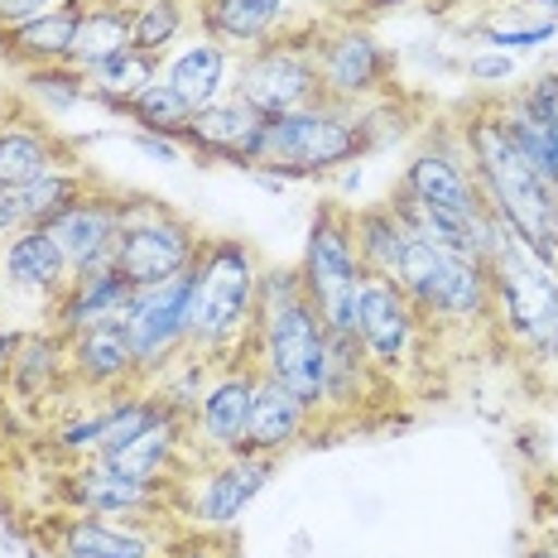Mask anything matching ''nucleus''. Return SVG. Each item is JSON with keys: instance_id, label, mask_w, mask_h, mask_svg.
Returning a JSON list of instances; mask_svg holds the SVG:
<instances>
[{"instance_id": "nucleus-14", "label": "nucleus", "mask_w": 558, "mask_h": 558, "mask_svg": "<svg viewBox=\"0 0 558 558\" xmlns=\"http://www.w3.org/2000/svg\"><path fill=\"white\" fill-rule=\"evenodd\" d=\"M255 386H260V366L255 362H231L222 371H213L203 395H197L193 414H189L193 444L203 452H213V458L241 452L246 424H251V404H255Z\"/></svg>"}, {"instance_id": "nucleus-21", "label": "nucleus", "mask_w": 558, "mask_h": 558, "mask_svg": "<svg viewBox=\"0 0 558 558\" xmlns=\"http://www.w3.org/2000/svg\"><path fill=\"white\" fill-rule=\"evenodd\" d=\"M49 558H155V539L140 525L107 515L49 520Z\"/></svg>"}, {"instance_id": "nucleus-40", "label": "nucleus", "mask_w": 558, "mask_h": 558, "mask_svg": "<svg viewBox=\"0 0 558 558\" xmlns=\"http://www.w3.org/2000/svg\"><path fill=\"white\" fill-rule=\"evenodd\" d=\"M111 5H125V10H135V5H145V0H111Z\"/></svg>"}, {"instance_id": "nucleus-8", "label": "nucleus", "mask_w": 558, "mask_h": 558, "mask_svg": "<svg viewBox=\"0 0 558 558\" xmlns=\"http://www.w3.org/2000/svg\"><path fill=\"white\" fill-rule=\"evenodd\" d=\"M313 63L332 107H380L395 92V53L356 20H313Z\"/></svg>"}, {"instance_id": "nucleus-5", "label": "nucleus", "mask_w": 558, "mask_h": 558, "mask_svg": "<svg viewBox=\"0 0 558 558\" xmlns=\"http://www.w3.org/2000/svg\"><path fill=\"white\" fill-rule=\"evenodd\" d=\"M486 275H492L496 323H501L515 342H525L530 352L558 362V270L534 260L506 227H496L492 255H486Z\"/></svg>"}, {"instance_id": "nucleus-27", "label": "nucleus", "mask_w": 558, "mask_h": 558, "mask_svg": "<svg viewBox=\"0 0 558 558\" xmlns=\"http://www.w3.org/2000/svg\"><path fill=\"white\" fill-rule=\"evenodd\" d=\"M352 241H356V260H362L366 275L395 279L404 241H410V227L400 222V213L390 203H366V207H352Z\"/></svg>"}, {"instance_id": "nucleus-19", "label": "nucleus", "mask_w": 558, "mask_h": 558, "mask_svg": "<svg viewBox=\"0 0 558 558\" xmlns=\"http://www.w3.org/2000/svg\"><path fill=\"white\" fill-rule=\"evenodd\" d=\"M131 299H135V284L125 279L116 265H101V270H83V275H73V284L63 289V299L53 304L49 313V328L63 337H77V332H87V328H97V323H116V318H125V308H131Z\"/></svg>"}, {"instance_id": "nucleus-17", "label": "nucleus", "mask_w": 558, "mask_h": 558, "mask_svg": "<svg viewBox=\"0 0 558 558\" xmlns=\"http://www.w3.org/2000/svg\"><path fill=\"white\" fill-rule=\"evenodd\" d=\"M68 376L73 386H87L97 395H135L140 390V366H135V347L125 332V318L97 323V328L68 337Z\"/></svg>"}, {"instance_id": "nucleus-25", "label": "nucleus", "mask_w": 558, "mask_h": 558, "mask_svg": "<svg viewBox=\"0 0 558 558\" xmlns=\"http://www.w3.org/2000/svg\"><path fill=\"white\" fill-rule=\"evenodd\" d=\"M227 73H231V58H227V44H217L213 34H197V39H189L179 53H169L165 63V77L169 87L179 92L183 101H189L193 111L213 107L217 97H222L227 87Z\"/></svg>"}, {"instance_id": "nucleus-38", "label": "nucleus", "mask_w": 558, "mask_h": 558, "mask_svg": "<svg viewBox=\"0 0 558 558\" xmlns=\"http://www.w3.org/2000/svg\"><path fill=\"white\" fill-rule=\"evenodd\" d=\"M520 558H558V534H544V539L534 544V549H525Z\"/></svg>"}, {"instance_id": "nucleus-23", "label": "nucleus", "mask_w": 558, "mask_h": 558, "mask_svg": "<svg viewBox=\"0 0 558 558\" xmlns=\"http://www.w3.org/2000/svg\"><path fill=\"white\" fill-rule=\"evenodd\" d=\"M197 20H203V34L241 53L294 25L284 0H197Z\"/></svg>"}, {"instance_id": "nucleus-7", "label": "nucleus", "mask_w": 558, "mask_h": 558, "mask_svg": "<svg viewBox=\"0 0 558 558\" xmlns=\"http://www.w3.org/2000/svg\"><path fill=\"white\" fill-rule=\"evenodd\" d=\"M231 97H241L265 121L318 107L323 83H318V63H313V20H294L275 39L241 53Z\"/></svg>"}, {"instance_id": "nucleus-15", "label": "nucleus", "mask_w": 558, "mask_h": 558, "mask_svg": "<svg viewBox=\"0 0 558 558\" xmlns=\"http://www.w3.org/2000/svg\"><path fill=\"white\" fill-rule=\"evenodd\" d=\"M0 284L10 289V299H29L34 308L53 313L63 289L73 284V265L49 227H20L0 241Z\"/></svg>"}, {"instance_id": "nucleus-32", "label": "nucleus", "mask_w": 558, "mask_h": 558, "mask_svg": "<svg viewBox=\"0 0 558 558\" xmlns=\"http://www.w3.org/2000/svg\"><path fill=\"white\" fill-rule=\"evenodd\" d=\"M25 87L44 101V107H49V116H63V111H73V107H83V101H92L87 73H77V68H68V63L34 68V73H25Z\"/></svg>"}, {"instance_id": "nucleus-18", "label": "nucleus", "mask_w": 558, "mask_h": 558, "mask_svg": "<svg viewBox=\"0 0 558 558\" xmlns=\"http://www.w3.org/2000/svg\"><path fill=\"white\" fill-rule=\"evenodd\" d=\"M260 135H265L260 111H251L241 97H217L213 107L193 111V121H189V131H183L179 145L189 149V155L222 159V165H236V169H255Z\"/></svg>"}, {"instance_id": "nucleus-22", "label": "nucleus", "mask_w": 558, "mask_h": 558, "mask_svg": "<svg viewBox=\"0 0 558 558\" xmlns=\"http://www.w3.org/2000/svg\"><path fill=\"white\" fill-rule=\"evenodd\" d=\"M87 0H53L44 15L25 20L15 29H0V58L15 68H58L68 63V49H73V34H77V15H83Z\"/></svg>"}, {"instance_id": "nucleus-33", "label": "nucleus", "mask_w": 558, "mask_h": 558, "mask_svg": "<svg viewBox=\"0 0 558 558\" xmlns=\"http://www.w3.org/2000/svg\"><path fill=\"white\" fill-rule=\"evenodd\" d=\"M558 34V25H510V29H486V44H496V49H534V44H549Z\"/></svg>"}, {"instance_id": "nucleus-6", "label": "nucleus", "mask_w": 558, "mask_h": 558, "mask_svg": "<svg viewBox=\"0 0 558 558\" xmlns=\"http://www.w3.org/2000/svg\"><path fill=\"white\" fill-rule=\"evenodd\" d=\"M299 275H304V289H308V299H313V308H318L328 337H356L366 270H362V260H356L352 207L318 203V213H313V222H308Z\"/></svg>"}, {"instance_id": "nucleus-10", "label": "nucleus", "mask_w": 558, "mask_h": 558, "mask_svg": "<svg viewBox=\"0 0 558 558\" xmlns=\"http://www.w3.org/2000/svg\"><path fill=\"white\" fill-rule=\"evenodd\" d=\"M125 332L135 347L140 390H155L189 352V275L135 289L131 308H125Z\"/></svg>"}, {"instance_id": "nucleus-37", "label": "nucleus", "mask_w": 558, "mask_h": 558, "mask_svg": "<svg viewBox=\"0 0 558 558\" xmlns=\"http://www.w3.org/2000/svg\"><path fill=\"white\" fill-rule=\"evenodd\" d=\"M395 5H404V0H347V20H356V15H380V10H395Z\"/></svg>"}, {"instance_id": "nucleus-9", "label": "nucleus", "mask_w": 558, "mask_h": 558, "mask_svg": "<svg viewBox=\"0 0 558 558\" xmlns=\"http://www.w3.org/2000/svg\"><path fill=\"white\" fill-rule=\"evenodd\" d=\"M203 231L189 217H179L173 207L155 203V197H125L121 236H116L111 265L131 279L135 289L165 284L173 275H189L197 251H203Z\"/></svg>"}, {"instance_id": "nucleus-39", "label": "nucleus", "mask_w": 558, "mask_h": 558, "mask_svg": "<svg viewBox=\"0 0 558 558\" xmlns=\"http://www.w3.org/2000/svg\"><path fill=\"white\" fill-rule=\"evenodd\" d=\"M544 496H549V515L558 520V472L549 476V482H544Z\"/></svg>"}, {"instance_id": "nucleus-2", "label": "nucleus", "mask_w": 558, "mask_h": 558, "mask_svg": "<svg viewBox=\"0 0 558 558\" xmlns=\"http://www.w3.org/2000/svg\"><path fill=\"white\" fill-rule=\"evenodd\" d=\"M260 255L241 236H207L189 270V352L183 362L222 371L255 362V299H260Z\"/></svg>"}, {"instance_id": "nucleus-1", "label": "nucleus", "mask_w": 558, "mask_h": 558, "mask_svg": "<svg viewBox=\"0 0 558 558\" xmlns=\"http://www.w3.org/2000/svg\"><path fill=\"white\" fill-rule=\"evenodd\" d=\"M506 97H482L462 116V155L472 159V179L482 189L486 207L496 213L510 236L525 246L534 260H544L558 270V193L539 169L530 165V155L515 145L501 111Z\"/></svg>"}, {"instance_id": "nucleus-12", "label": "nucleus", "mask_w": 558, "mask_h": 558, "mask_svg": "<svg viewBox=\"0 0 558 558\" xmlns=\"http://www.w3.org/2000/svg\"><path fill=\"white\" fill-rule=\"evenodd\" d=\"M424 318L414 313V304L400 294L395 279H376L366 275V289H362V318H356V337H362L371 366L380 371L386 380L404 376L414 366V352H418V337H424Z\"/></svg>"}, {"instance_id": "nucleus-31", "label": "nucleus", "mask_w": 558, "mask_h": 558, "mask_svg": "<svg viewBox=\"0 0 558 558\" xmlns=\"http://www.w3.org/2000/svg\"><path fill=\"white\" fill-rule=\"evenodd\" d=\"M125 116H131V121L140 125V135L183 140V131H189V121H193V107L169 87V77L159 73L155 83H149V87L131 101V111H125Z\"/></svg>"}, {"instance_id": "nucleus-16", "label": "nucleus", "mask_w": 558, "mask_h": 558, "mask_svg": "<svg viewBox=\"0 0 558 558\" xmlns=\"http://www.w3.org/2000/svg\"><path fill=\"white\" fill-rule=\"evenodd\" d=\"M125 197H131V193L87 189L63 217H53V222H49L58 251L68 255V265H73V275L111 265L116 236H121V217H125Z\"/></svg>"}, {"instance_id": "nucleus-29", "label": "nucleus", "mask_w": 558, "mask_h": 558, "mask_svg": "<svg viewBox=\"0 0 558 558\" xmlns=\"http://www.w3.org/2000/svg\"><path fill=\"white\" fill-rule=\"evenodd\" d=\"M92 189V179L83 173V165H58V169H49L39 183H29V189H20L15 197H20V213H25V227H49L53 217H63L68 207L77 203Z\"/></svg>"}, {"instance_id": "nucleus-4", "label": "nucleus", "mask_w": 558, "mask_h": 558, "mask_svg": "<svg viewBox=\"0 0 558 558\" xmlns=\"http://www.w3.org/2000/svg\"><path fill=\"white\" fill-rule=\"evenodd\" d=\"M371 121H376V107H332V101L265 121L251 173H260V183L279 189L289 179H318V173L347 169L380 145Z\"/></svg>"}, {"instance_id": "nucleus-42", "label": "nucleus", "mask_w": 558, "mask_h": 558, "mask_svg": "<svg viewBox=\"0 0 558 558\" xmlns=\"http://www.w3.org/2000/svg\"><path fill=\"white\" fill-rule=\"evenodd\" d=\"M0 294H5V284H0Z\"/></svg>"}, {"instance_id": "nucleus-13", "label": "nucleus", "mask_w": 558, "mask_h": 558, "mask_svg": "<svg viewBox=\"0 0 558 558\" xmlns=\"http://www.w3.org/2000/svg\"><path fill=\"white\" fill-rule=\"evenodd\" d=\"M275 468H279V458L227 452V458H217L213 468H207V476L193 486V492L179 486V506L189 510L193 530H227V525H236V520L251 510L255 496L270 486Z\"/></svg>"}, {"instance_id": "nucleus-11", "label": "nucleus", "mask_w": 558, "mask_h": 558, "mask_svg": "<svg viewBox=\"0 0 558 558\" xmlns=\"http://www.w3.org/2000/svg\"><path fill=\"white\" fill-rule=\"evenodd\" d=\"M63 501L77 515H107V520H145L169 501L179 506V482H145L111 462H77L63 476Z\"/></svg>"}, {"instance_id": "nucleus-26", "label": "nucleus", "mask_w": 558, "mask_h": 558, "mask_svg": "<svg viewBox=\"0 0 558 558\" xmlns=\"http://www.w3.org/2000/svg\"><path fill=\"white\" fill-rule=\"evenodd\" d=\"M131 49V10L111 5V0H87L77 15L73 49H68V68L77 73H97L107 58Z\"/></svg>"}, {"instance_id": "nucleus-35", "label": "nucleus", "mask_w": 558, "mask_h": 558, "mask_svg": "<svg viewBox=\"0 0 558 558\" xmlns=\"http://www.w3.org/2000/svg\"><path fill=\"white\" fill-rule=\"evenodd\" d=\"M135 145L145 149L149 159H165V165H183V159H189V149H183L179 140H165V135H135Z\"/></svg>"}, {"instance_id": "nucleus-41", "label": "nucleus", "mask_w": 558, "mask_h": 558, "mask_svg": "<svg viewBox=\"0 0 558 558\" xmlns=\"http://www.w3.org/2000/svg\"><path fill=\"white\" fill-rule=\"evenodd\" d=\"M539 5H549V10H558V0H539Z\"/></svg>"}, {"instance_id": "nucleus-28", "label": "nucleus", "mask_w": 558, "mask_h": 558, "mask_svg": "<svg viewBox=\"0 0 558 558\" xmlns=\"http://www.w3.org/2000/svg\"><path fill=\"white\" fill-rule=\"evenodd\" d=\"M165 73V63L159 58H149V53H140L135 44L125 53H116L107 58V63L97 68V73H87V83H92V101H101V107H111V111H131V101L145 92L155 77Z\"/></svg>"}, {"instance_id": "nucleus-3", "label": "nucleus", "mask_w": 558, "mask_h": 558, "mask_svg": "<svg viewBox=\"0 0 558 558\" xmlns=\"http://www.w3.org/2000/svg\"><path fill=\"white\" fill-rule=\"evenodd\" d=\"M255 366L289 386L323 414V386H328V328L313 308L299 265H265L260 299H255Z\"/></svg>"}, {"instance_id": "nucleus-36", "label": "nucleus", "mask_w": 558, "mask_h": 558, "mask_svg": "<svg viewBox=\"0 0 558 558\" xmlns=\"http://www.w3.org/2000/svg\"><path fill=\"white\" fill-rule=\"evenodd\" d=\"M20 227H25V213H20V197L0 189V241H5L10 231H20Z\"/></svg>"}, {"instance_id": "nucleus-34", "label": "nucleus", "mask_w": 558, "mask_h": 558, "mask_svg": "<svg viewBox=\"0 0 558 558\" xmlns=\"http://www.w3.org/2000/svg\"><path fill=\"white\" fill-rule=\"evenodd\" d=\"M468 73L476 77V83H510L515 77V58H510L506 49H486V53H472L468 58Z\"/></svg>"}, {"instance_id": "nucleus-20", "label": "nucleus", "mask_w": 558, "mask_h": 558, "mask_svg": "<svg viewBox=\"0 0 558 558\" xmlns=\"http://www.w3.org/2000/svg\"><path fill=\"white\" fill-rule=\"evenodd\" d=\"M313 428V410L299 400L289 386H279L275 376L260 371V386H255L251 404V424H246V444L241 452H260V458H284L289 448H299Z\"/></svg>"}, {"instance_id": "nucleus-24", "label": "nucleus", "mask_w": 558, "mask_h": 558, "mask_svg": "<svg viewBox=\"0 0 558 558\" xmlns=\"http://www.w3.org/2000/svg\"><path fill=\"white\" fill-rule=\"evenodd\" d=\"M58 165H73L58 135H49L39 121H20V125H0V189L20 193L29 183H39L49 169Z\"/></svg>"}, {"instance_id": "nucleus-30", "label": "nucleus", "mask_w": 558, "mask_h": 558, "mask_svg": "<svg viewBox=\"0 0 558 558\" xmlns=\"http://www.w3.org/2000/svg\"><path fill=\"white\" fill-rule=\"evenodd\" d=\"M189 0H145L131 10V44L165 63V53L189 34Z\"/></svg>"}]
</instances>
